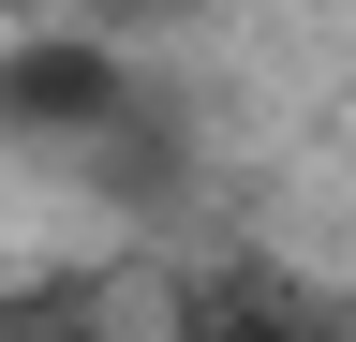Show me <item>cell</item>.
Segmentation results:
<instances>
[{"instance_id":"obj_1","label":"cell","mask_w":356,"mask_h":342,"mask_svg":"<svg viewBox=\"0 0 356 342\" xmlns=\"http://www.w3.org/2000/svg\"><path fill=\"white\" fill-rule=\"evenodd\" d=\"M104 119H134L119 45H89V30H30V45H0V134H104Z\"/></svg>"},{"instance_id":"obj_2","label":"cell","mask_w":356,"mask_h":342,"mask_svg":"<svg viewBox=\"0 0 356 342\" xmlns=\"http://www.w3.org/2000/svg\"><path fill=\"white\" fill-rule=\"evenodd\" d=\"M208 342H312L297 313H208Z\"/></svg>"}]
</instances>
